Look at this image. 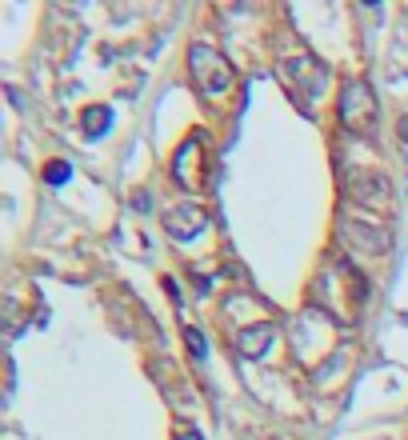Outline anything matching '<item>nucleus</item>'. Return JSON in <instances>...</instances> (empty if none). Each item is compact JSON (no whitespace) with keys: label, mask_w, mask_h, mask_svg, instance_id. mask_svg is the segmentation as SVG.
Returning <instances> with one entry per match:
<instances>
[{"label":"nucleus","mask_w":408,"mask_h":440,"mask_svg":"<svg viewBox=\"0 0 408 440\" xmlns=\"http://www.w3.org/2000/svg\"><path fill=\"white\" fill-rule=\"evenodd\" d=\"M188 68H193V81L204 97H225L232 88V65L225 52H216L213 44H193L188 49Z\"/></svg>","instance_id":"f257e3e1"},{"label":"nucleus","mask_w":408,"mask_h":440,"mask_svg":"<svg viewBox=\"0 0 408 440\" xmlns=\"http://www.w3.org/2000/svg\"><path fill=\"white\" fill-rule=\"evenodd\" d=\"M376 116H380V104H376V92L368 88V81H348L341 88V124L357 136H368L376 129Z\"/></svg>","instance_id":"f03ea898"},{"label":"nucleus","mask_w":408,"mask_h":440,"mask_svg":"<svg viewBox=\"0 0 408 440\" xmlns=\"http://www.w3.org/2000/svg\"><path fill=\"white\" fill-rule=\"evenodd\" d=\"M280 76H284V84H288V88H293L296 97L304 100V104H309V100L320 92V88H325V68L316 65L312 56H304V52H300V56H293V60H284Z\"/></svg>","instance_id":"7ed1b4c3"},{"label":"nucleus","mask_w":408,"mask_h":440,"mask_svg":"<svg viewBox=\"0 0 408 440\" xmlns=\"http://www.w3.org/2000/svg\"><path fill=\"white\" fill-rule=\"evenodd\" d=\"M348 193H352V200L368 204V209H384L392 200V180L380 168H352L348 172Z\"/></svg>","instance_id":"20e7f679"},{"label":"nucleus","mask_w":408,"mask_h":440,"mask_svg":"<svg viewBox=\"0 0 408 440\" xmlns=\"http://www.w3.org/2000/svg\"><path fill=\"white\" fill-rule=\"evenodd\" d=\"M164 229L172 232L177 241H188V236H196V232L204 229V212L196 209L193 200H184L180 209L172 212H164Z\"/></svg>","instance_id":"39448f33"},{"label":"nucleus","mask_w":408,"mask_h":440,"mask_svg":"<svg viewBox=\"0 0 408 440\" xmlns=\"http://www.w3.org/2000/svg\"><path fill=\"white\" fill-rule=\"evenodd\" d=\"M341 232H344V241H348L352 248H360V252H384V248H389V232H384V229H373V225L348 220Z\"/></svg>","instance_id":"423d86ee"},{"label":"nucleus","mask_w":408,"mask_h":440,"mask_svg":"<svg viewBox=\"0 0 408 440\" xmlns=\"http://www.w3.org/2000/svg\"><path fill=\"white\" fill-rule=\"evenodd\" d=\"M272 336H277V328L268 325V320H261V325H248L245 332L236 336V348H240L245 357H264L268 344H272Z\"/></svg>","instance_id":"0eeeda50"},{"label":"nucleus","mask_w":408,"mask_h":440,"mask_svg":"<svg viewBox=\"0 0 408 440\" xmlns=\"http://www.w3.org/2000/svg\"><path fill=\"white\" fill-rule=\"evenodd\" d=\"M108 124H113V108H104V104H100V108H88V113H84V129L92 132V136H100V132L108 129Z\"/></svg>","instance_id":"6e6552de"},{"label":"nucleus","mask_w":408,"mask_h":440,"mask_svg":"<svg viewBox=\"0 0 408 440\" xmlns=\"http://www.w3.org/2000/svg\"><path fill=\"white\" fill-rule=\"evenodd\" d=\"M184 341H188V348H193V357L196 360H204V352H209V344H204V332H200V328H184Z\"/></svg>","instance_id":"1a4fd4ad"},{"label":"nucleus","mask_w":408,"mask_h":440,"mask_svg":"<svg viewBox=\"0 0 408 440\" xmlns=\"http://www.w3.org/2000/svg\"><path fill=\"white\" fill-rule=\"evenodd\" d=\"M68 177H72V168H68L65 161H52L49 168H44V180H49V184H65Z\"/></svg>","instance_id":"9d476101"},{"label":"nucleus","mask_w":408,"mask_h":440,"mask_svg":"<svg viewBox=\"0 0 408 440\" xmlns=\"http://www.w3.org/2000/svg\"><path fill=\"white\" fill-rule=\"evenodd\" d=\"M400 136L408 140V116H400Z\"/></svg>","instance_id":"9b49d317"},{"label":"nucleus","mask_w":408,"mask_h":440,"mask_svg":"<svg viewBox=\"0 0 408 440\" xmlns=\"http://www.w3.org/2000/svg\"><path fill=\"white\" fill-rule=\"evenodd\" d=\"M177 440H200V432H180Z\"/></svg>","instance_id":"f8f14e48"}]
</instances>
